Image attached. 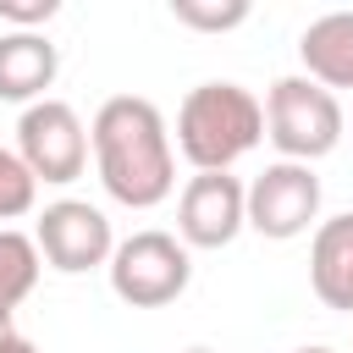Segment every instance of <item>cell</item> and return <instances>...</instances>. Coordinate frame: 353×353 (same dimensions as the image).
<instances>
[{"label":"cell","instance_id":"6da1fadb","mask_svg":"<svg viewBox=\"0 0 353 353\" xmlns=\"http://www.w3.org/2000/svg\"><path fill=\"white\" fill-rule=\"evenodd\" d=\"M94 171L105 193L127 210H154L176 193V149L165 132V116L143 94H116L94 110L88 127Z\"/></svg>","mask_w":353,"mask_h":353},{"label":"cell","instance_id":"7a4b0ae2","mask_svg":"<svg viewBox=\"0 0 353 353\" xmlns=\"http://www.w3.org/2000/svg\"><path fill=\"white\" fill-rule=\"evenodd\" d=\"M265 138V105L243 83H199L176 110V149L193 171H232Z\"/></svg>","mask_w":353,"mask_h":353},{"label":"cell","instance_id":"3957f363","mask_svg":"<svg viewBox=\"0 0 353 353\" xmlns=\"http://www.w3.org/2000/svg\"><path fill=\"white\" fill-rule=\"evenodd\" d=\"M265 138L281 149V160L314 165L342 143V105L331 88L309 77H276L265 94Z\"/></svg>","mask_w":353,"mask_h":353},{"label":"cell","instance_id":"277c9868","mask_svg":"<svg viewBox=\"0 0 353 353\" xmlns=\"http://www.w3.org/2000/svg\"><path fill=\"white\" fill-rule=\"evenodd\" d=\"M110 292L132 309H165L193 281V254L176 243V232H132L110 254Z\"/></svg>","mask_w":353,"mask_h":353},{"label":"cell","instance_id":"5b68a950","mask_svg":"<svg viewBox=\"0 0 353 353\" xmlns=\"http://www.w3.org/2000/svg\"><path fill=\"white\" fill-rule=\"evenodd\" d=\"M243 221H248L259 237H270V243L303 237V232L320 221V176H314V165L270 160V165L243 188Z\"/></svg>","mask_w":353,"mask_h":353},{"label":"cell","instance_id":"8992f818","mask_svg":"<svg viewBox=\"0 0 353 353\" xmlns=\"http://www.w3.org/2000/svg\"><path fill=\"white\" fill-rule=\"evenodd\" d=\"M17 160L33 171V182H77L88 165V127L66 99H39L17 121Z\"/></svg>","mask_w":353,"mask_h":353},{"label":"cell","instance_id":"52a82bcc","mask_svg":"<svg viewBox=\"0 0 353 353\" xmlns=\"http://www.w3.org/2000/svg\"><path fill=\"white\" fill-rule=\"evenodd\" d=\"M33 248H39V259L50 270L83 276L94 265H110L116 237H110L105 210H94L88 199H55V204H44V215L33 226Z\"/></svg>","mask_w":353,"mask_h":353},{"label":"cell","instance_id":"ba28073f","mask_svg":"<svg viewBox=\"0 0 353 353\" xmlns=\"http://www.w3.org/2000/svg\"><path fill=\"white\" fill-rule=\"evenodd\" d=\"M243 182L232 171H193L176 193V243L182 248H226L243 232Z\"/></svg>","mask_w":353,"mask_h":353},{"label":"cell","instance_id":"9c48e42d","mask_svg":"<svg viewBox=\"0 0 353 353\" xmlns=\"http://www.w3.org/2000/svg\"><path fill=\"white\" fill-rule=\"evenodd\" d=\"M61 72V50L44 39V33H0V99L6 105H39L50 99L44 88L55 83Z\"/></svg>","mask_w":353,"mask_h":353},{"label":"cell","instance_id":"30bf717a","mask_svg":"<svg viewBox=\"0 0 353 353\" xmlns=\"http://www.w3.org/2000/svg\"><path fill=\"white\" fill-rule=\"evenodd\" d=\"M309 287L325 309H342L353 314V210L331 215L314 226V243H309Z\"/></svg>","mask_w":353,"mask_h":353},{"label":"cell","instance_id":"8fae6325","mask_svg":"<svg viewBox=\"0 0 353 353\" xmlns=\"http://www.w3.org/2000/svg\"><path fill=\"white\" fill-rule=\"evenodd\" d=\"M303 77L320 88H353V11H325L298 33Z\"/></svg>","mask_w":353,"mask_h":353},{"label":"cell","instance_id":"7c38bea8","mask_svg":"<svg viewBox=\"0 0 353 353\" xmlns=\"http://www.w3.org/2000/svg\"><path fill=\"white\" fill-rule=\"evenodd\" d=\"M39 270H44V259H39L33 237L17 226H0V314H17V303L39 287Z\"/></svg>","mask_w":353,"mask_h":353},{"label":"cell","instance_id":"4fadbf2b","mask_svg":"<svg viewBox=\"0 0 353 353\" xmlns=\"http://www.w3.org/2000/svg\"><path fill=\"white\" fill-rule=\"evenodd\" d=\"M33 204H39L33 171L17 160V149H0V226H6V221H22Z\"/></svg>","mask_w":353,"mask_h":353},{"label":"cell","instance_id":"5bb4252c","mask_svg":"<svg viewBox=\"0 0 353 353\" xmlns=\"http://www.w3.org/2000/svg\"><path fill=\"white\" fill-rule=\"evenodd\" d=\"M171 17L182 28H199V33H226L237 22H248V0H171Z\"/></svg>","mask_w":353,"mask_h":353},{"label":"cell","instance_id":"9a60e30c","mask_svg":"<svg viewBox=\"0 0 353 353\" xmlns=\"http://www.w3.org/2000/svg\"><path fill=\"white\" fill-rule=\"evenodd\" d=\"M61 11V0H0V22H11L17 33H44V22Z\"/></svg>","mask_w":353,"mask_h":353},{"label":"cell","instance_id":"2e32d148","mask_svg":"<svg viewBox=\"0 0 353 353\" xmlns=\"http://www.w3.org/2000/svg\"><path fill=\"white\" fill-rule=\"evenodd\" d=\"M17 336V325H11V314H0V353H6V342Z\"/></svg>","mask_w":353,"mask_h":353},{"label":"cell","instance_id":"e0dca14e","mask_svg":"<svg viewBox=\"0 0 353 353\" xmlns=\"http://www.w3.org/2000/svg\"><path fill=\"white\" fill-rule=\"evenodd\" d=\"M6 353H39V347H33L28 336H11V342H6Z\"/></svg>","mask_w":353,"mask_h":353},{"label":"cell","instance_id":"ac0fdd59","mask_svg":"<svg viewBox=\"0 0 353 353\" xmlns=\"http://www.w3.org/2000/svg\"><path fill=\"white\" fill-rule=\"evenodd\" d=\"M292 353H331V347H292Z\"/></svg>","mask_w":353,"mask_h":353},{"label":"cell","instance_id":"d6986e66","mask_svg":"<svg viewBox=\"0 0 353 353\" xmlns=\"http://www.w3.org/2000/svg\"><path fill=\"white\" fill-rule=\"evenodd\" d=\"M188 353H215V347H188Z\"/></svg>","mask_w":353,"mask_h":353}]
</instances>
